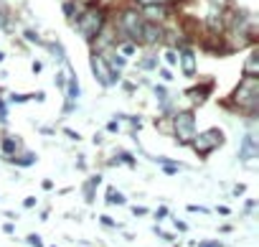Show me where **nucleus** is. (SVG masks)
I'll use <instances>...</instances> for the list:
<instances>
[{"mask_svg": "<svg viewBox=\"0 0 259 247\" xmlns=\"http://www.w3.org/2000/svg\"><path fill=\"white\" fill-rule=\"evenodd\" d=\"M107 201H109V204H114V201H117V204H122V201H124V196H122V194H114V189H109Z\"/></svg>", "mask_w": 259, "mask_h": 247, "instance_id": "16", "label": "nucleus"}, {"mask_svg": "<svg viewBox=\"0 0 259 247\" xmlns=\"http://www.w3.org/2000/svg\"><path fill=\"white\" fill-rule=\"evenodd\" d=\"M97 184H99V176H97V179H92V181L87 184V189H94ZM87 199H92V194H89V191H87Z\"/></svg>", "mask_w": 259, "mask_h": 247, "instance_id": "19", "label": "nucleus"}, {"mask_svg": "<svg viewBox=\"0 0 259 247\" xmlns=\"http://www.w3.org/2000/svg\"><path fill=\"white\" fill-rule=\"evenodd\" d=\"M135 214L143 217V214H148V209H145V206H135Z\"/></svg>", "mask_w": 259, "mask_h": 247, "instance_id": "24", "label": "nucleus"}, {"mask_svg": "<svg viewBox=\"0 0 259 247\" xmlns=\"http://www.w3.org/2000/svg\"><path fill=\"white\" fill-rule=\"evenodd\" d=\"M155 214H158V219H163V217H168V209H165V206H163V209H158V211H155Z\"/></svg>", "mask_w": 259, "mask_h": 247, "instance_id": "25", "label": "nucleus"}, {"mask_svg": "<svg viewBox=\"0 0 259 247\" xmlns=\"http://www.w3.org/2000/svg\"><path fill=\"white\" fill-rule=\"evenodd\" d=\"M3 151H6L8 156H13V153H16V140H13V138H6V140H3Z\"/></svg>", "mask_w": 259, "mask_h": 247, "instance_id": "14", "label": "nucleus"}, {"mask_svg": "<svg viewBox=\"0 0 259 247\" xmlns=\"http://www.w3.org/2000/svg\"><path fill=\"white\" fill-rule=\"evenodd\" d=\"M119 26H122V31H124L130 39L140 44V39H143V26H145V18H143L138 11H124V13H122V18H119Z\"/></svg>", "mask_w": 259, "mask_h": 247, "instance_id": "4", "label": "nucleus"}, {"mask_svg": "<svg viewBox=\"0 0 259 247\" xmlns=\"http://www.w3.org/2000/svg\"><path fill=\"white\" fill-rule=\"evenodd\" d=\"M165 61H168V64H178V54H176V51H168V54H165Z\"/></svg>", "mask_w": 259, "mask_h": 247, "instance_id": "18", "label": "nucleus"}, {"mask_svg": "<svg viewBox=\"0 0 259 247\" xmlns=\"http://www.w3.org/2000/svg\"><path fill=\"white\" fill-rule=\"evenodd\" d=\"M138 3H140V6H163L165 0H138Z\"/></svg>", "mask_w": 259, "mask_h": 247, "instance_id": "17", "label": "nucleus"}, {"mask_svg": "<svg viewBox=\"0 0 259 247\" xmlns=\"http://www.w3.org/2000/svg\"><path fill=\"white\" fill-rule=\"evenodd\" d=\"M26 39H28V41H38V36H36L33 31H26Z\"/></svg>", "mask_w": 259, "mask_h": 247, "instance_id": "23", "label": "nucleus"}, {"mask_svg": "<svg viewBox=\"0 0 259 247\" xmlns=\"http://www.w3.org/2000/svg\"><path fill=\"white\" fill-rule=\"evenodd\" d=\"M145 16L150 21H160V18H165V8L163 6H145Z\"/></svg>", "mask_w": 259, "mask_h": 247, "instance_id": "10", "label": "nucleus"}, {"mask_svg": "<svg viewBox=\"0 0 259 247\" xmlns=\"http://www.w3.org/2000/svg\"><path fill=\"white\" fill-rule=\"evenodd\" d=\"M256 140H254V135H246L244 138V143H241V151H239V158L241 161H251V158H256Z\"/></svg>", "mask_w": 259, "mask_h": 247, "instance_id": "9", "label": "nucleus"}, {"mask_svg": "<svg viewBox=\"0 0 259 247\" xmlns=\"http://www.w3.org/2000/svg\"><path fill=\"white\" fill-rule=\"evenodd\" d=\"M206 94H208V87H193V89L188 92V97H191L193 102H203Z\"/></svg>", "mask_w": 259, "mask_h": 247, "instance_id": "12", "label": "nucleus"}, {"mask_svg": "<svg viewBox=\"0 0 259 247\" xmlns=\"http://www.w3.org/2000/svg\"><path fill=\"white\" fill-rule=\"evenodd\" d=\"M191 143H193V148H196V153H203V156H206V153H211V151H216V148H219V146L224 143V133L213 128V130H206V133H201V135H196V138H193Z\"/></svg>", "mask_w": 259, "mask_h": 247, "instance_id": "5", "label": "nucleus"}, {"mask_svg": "<svg viewBox=\"0 0 259 247\" xmlns=\"http://www.w3.org/2000/svg\"><path fill=\"white\" fill-rule=\"evenodd\" d=\"M119 51H122V56H124V59H127V56H133V54H135V44H122V46H119Z\"/></svg>", "mask_w": 259, "mask_h": 247, "instance_id": "15", "label": "nucleus"}, {"mask_svg": "<svg viewBox=\"0 0 259 247\" xmlns=\"http://www.w3.org/2000/svg\"><path fill=\"white\" fill-rule=\"evenodd\" d=\"M256 72H259V54L251 51L249 59H246V74H249V77H256Z\"/></svg>", "mask_w": 259, "mask_h": 247, "instance_id": "11", "label": "nucleus"}, {"mask_svg": "<svg viewBox=\"0 0 259 247\" xmlns=\"http://www.w3.org/2000/svg\"><path fill=\"white\" fill-rule=\"evenodd\" d=\"M155 94H158L160 99H165V87H155Z\"/></svg>", "mask_w": 259, "mask_h": 247, "instance_id": "21", "label": "nucleus"}, {"mask_svg": "<svg viewBox=\"0 0 259 247\" xmlns=\"http://www.w3.org/2000/svg\"><path fill=\"white\" fill-rule=\"evenodd\" d=\"M28 242H31V244H36V247H44V244H41V239H38L36 234H33V237H28Z\"/></svg>", "mask_w": 259, "mask_h": 247, "instance_id": "22", "label": "nucleus"}, {"mask_svg": "<svg viewBox=\"0 0 259 247\" xmlns=\"http://www.w3.org/2000/svg\"><path fill=\"white\" fill-rule=\"evenodd\" d=\"M163 39V28L160 26H155L153 21H145V26H143V39H140V44H158Z\"/></svg>", "mask_w": 259, "mask_h": 247, "instance_id": "7", "label": "nucleus"}, {"mask_svg": "<svg viewBox=\"0 0 259 247\" xmlns=\"http://www.w3.org/2000/svg\"><path fill=\"white\" fill-rule=\"evenodd\" d=\"M198 247H221V244H219V242H201Z\"/></svg>", "mask_w": 259, "mask_h": 247, "instance_id": "26", "label": "nucleus"}, {"mask_svg": "<svg viewBox=\"0 0 259 247\" xmlns=\"http://www.w3.org/2000/svg\"><path fill=\"white\" fill-rule=\"evenodd\" d=\"M173 130H176V135H178L181 143H191V140L196 138V117H193V112H181V115H176Z\"/></svg>", "mask_w": 259, "mask_h": 247, "instance_id": "3", "label": "nucleus"}, {"mask_svg": "<svg viewBox=\"0 0 259 247\" xmlns=\"http://www.w3.org/2000/svg\"><path fill=\"white\" fill-rule=\"evenodd\" d=\"M181 69H183L186 77H193L196 74V56H193L191 49H183L181 51Z\"/></svg>", "mask_w": 259, "mask_h": 247, "instance_id": "8", "label": "nucleus"}, {"mask_svg": "<svg viewBox=\"0 0 259 247\" xmlns=\"http://www.w3.org/2000/svg\"><path fill=\"white\" fill-rule=\"evenodd\" d=\"M234 102H236L239 107H244L246 112H254L256 104H259V79L246 74V77L239 82L236 92H234Z\"/></svg>", "mask_w": 259, "mask_h": 247, "instance_id": "2", "label": "nucleus"}, {"mask_svg": "<svg viewBox=\"0 0 259 247\" xmlns=\"http://www.w3.org/2000/svg\"><path fill=\"white\" fill-rule=\"evenodd\" d=\"M102 28H104V11H102V8H87V11L79 13V18H76V31H79L87 41L97 39Z\"/></svg>", "mask_w": 259, "mask_h": 247, "instance_id": "1", "label": "nucleus"}, {"mask_svg": "<svg viewBox=\"0 0 259 247\" xmlns=\"http://www.w3.org/2000/svg\"><path fill=\"white\" fill-rule=\"evenodd\" d=\"M92 72H94V77H97V82H99L102 87H112V84L119 79V74H114V72L109 69V64L104 61L102 54H92Z\"/></svg>", "mask_w": 259, "mask_h": 247, "instance_id": "6", "label": "nucleus"}, {"mask_svg": "<svg viewBox=\"0 0 259 247\" xmlns=\"http://www.w3.org/2000/svg\"><path fill=\"white\" fill-rule=\"evenodd\" d=\"M153 66H155V59H145L143 61V69H153Z\"/></svg>", "mask_w": 259, "mask_h": 247, "instance_id": "20", "label": "nucleus"}, {"mask_svg": "<svg viewBox=\"0 0 259 247\" xmlns=\"http://www.w3.org/2000/svg\"><path fill=\"white\" fill-rule=\"evenodd\" d=\"M66 94H69V99L79 97V82H76V77H71V79H69V89H66Z\"/></svg>", "mask_w": 259, "mask_h": 247, "instance_id": "13", "label": "nucleus"}]
</instances>
